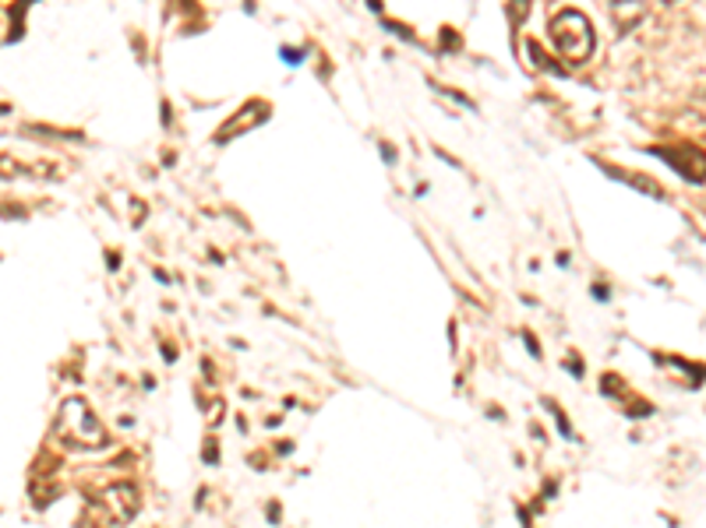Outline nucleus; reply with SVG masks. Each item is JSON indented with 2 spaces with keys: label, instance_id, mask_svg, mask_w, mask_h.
Wrapping results in <instances>:
<instances>
[{
  "label": "nucleus",
  "instance_id": "f03ea898",
  "mask_svg": "<svg viewBox=\"0 0 706 528\" xmlns=\"http://www.w3.org/2000/svg\"><path fill=\"white\" fill-rule=\"evenodd\" d=\"M547 33H552L555 50L566 56L569 64H586L590 53H594V47H597V33H594V25H590V18L583 11L555 14L552 25H547Z\"/></svg>",
  "mask_w": 706,
  "mask_h": 528
},
{
  "label": "nucleus",
  "instance_id": "7ed1b4c3",
  "mask_svg": "<svg viewBox=\"0 0 706 528\" xmlns=\"http://www.w3.org/2000/svg\"><path fill=\"white\" fill-rule=\"evenodd\" d=\"M99 507H103V515L110 521H132L138 515V507H141V496H138V487H132V482H117V487H110L103 490V496H99Z\"/></svg>",
  "mask_w": 706,
  "mask_h": 528
},
{
  "label": "nucleus",
  "instance_id": "f257e3e1",
  "mask_svg": "<svg viewBox=\"0 0 706 528\" xmlns=\"http://www.w3.org/2000/svg\"><path fill=\"white\" fill-rule=\"evenodd\" d=\"M53 433L61 437L64 444L85 448V451H99V448L110 444L103 423L96 419L89 402H82V399H67L61 405V413H57V423H53Z\"/></svg>",
  "mask_w": 706,
  "mask_h": 528
},
{
  "label": "nucleus",
  "instance_id": "20e7f679",
  "mask_svg": "<svg viewBox=\"0 0 706 528\" xmlns=\"http://www.w3.org/2000/svg\"><path fill=\"white\" fill-rule=\"evenodd\" d=\"M611 14L618 33H629V28H636L646 18V4L643 0H611Z\"/></svg>",
  "mask_w": 706,
  "mask_h": 528
},
{
  "label": "nucleus",
  "instance_id": "39448f33",
  "mask_svg": "<svg viewBox=\"0 0 706 528\" xmlns=\"http://www.w3.org/2000/svg\"><path fill=\"white\" fill-rule=\"evenodd\" d=\"M671 4H674V0H671Z\"/></svg>",
  "mask_w": 706,
  "mask_h": 528
}]
</instances>
